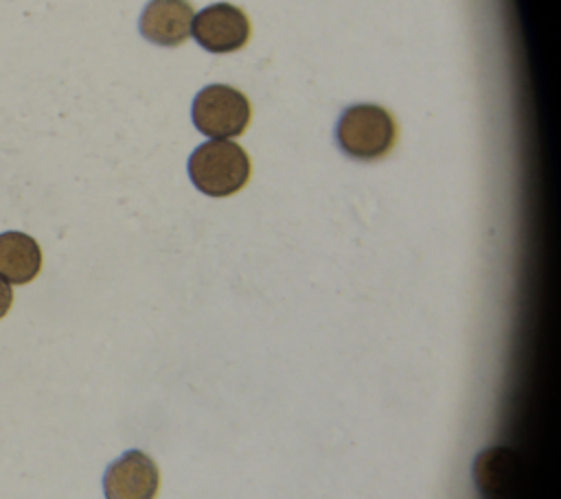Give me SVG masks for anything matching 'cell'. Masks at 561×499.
<instances>
[{
  "label": "cell",
  "instance_id": "cell-1",
  "mask_svg": "<svg viewBox=\"0 0 561 499\" xmlns=\"http://www.w3.org/2000/svg\"><path fill=\"white\" fill-rule=\"evenodd\" d=\"M252 166L245 149L232 140H208L188 158V175L197 190L210 197H228L250 179Z\"/></svg>",
  "mask_w": 561,
  "mask_h": 499
},
{
  "label": "cell",
  "instance_id": "cell-3",
  "mask_svg": "<svg viewBox=\"0 0 561 499\" xmlns=\"http://www.w3.org/2000/svg\"><path fill=\"white\" fill-rule=\"evenodd\" d=\"M252 107L243 92L232 85L215 83L199 90L193 101L195 127L217 140L241 136L250 125Z\"/></svg>",
  "mask_w": 561,
  "mask_h": 499
},
{
  "label": "cell",
  "instance_id": "cell-2",
  "mask_svg": "<svg viewBox=\"0 0 561 499\" xmlns=\"http://www.w3.org/2000/svg\"><path fill=\"white\" fill-rule=\"evenodd\" d=\"M337 144L353 160L373 162L388 155L397 142L392 114L375 103L351 105L337 120Z\"/></svg>",
  "mask_w": 561,
  "mask_h": 499
},
{
  "label": "cell",
  "instance_id": "cell-8",
  "mask_svg": "<svg viewBox=\"0 0 561 499\" xmlns=\"http://www.w3.org/2000/svg\"><path fill=\"white\" fill-rule=\"evenodd\" d=\"M515 473H517L515 453L504 446L482 451L473 464L476 484L489 499H502L508 492V486L515 479Z\"/></svg>",
  "mask_w": 561,
  "mask_h": 499
},
{
  "label": "cell",
  "instance_id": "cell-6",
  "mask_svg": "<svg viewBox=\"0 0 561 499\" xmlns=\"http://www.w3.org/2000/svg\"><path fill=\"white\" fill-rule=\"evenodd\" d=\"M193 4L188 0H151L140 15V33L160 46H180L191 35Z\"/></svg>",
  "mask_w": 561,
  "mask_h": 499
},
{
  "label": "cell",
  "instance_id": "cell-5",
  "mask_svg": "<svg viewBox=\"0 0 561 499\" xmlns=\"http://www.w3.org/2000/svg\"><path fill=\"white\" fill-rule=\"evenodd\" d=\"M160 473L142 451H127L110 464L103 477L105 499H156Z\"/></svg>",
  "mask_w": 561,
  "mask_h": 499
},
{
  "label": "cell",
  "instance_id": "cell-4",
  "mask_svg": "<svg viewBox=\"0 0 561 499\" xmlns=\"http://www.w3.org/2000/svg\"><path fill=\"white\" fill-rule=\"evenodd\" d=\"M197 44L210 53H234L241 50L250 39V20L248 15L228 2H217L193 18L191 26Z\"/></svg>",
  "mask_w": 561,
  "mask_h": 499
},
{
  "label": "cell",
  "instance_id": "cell-9",
  "mask_svg": "<svg viewBox=\"0 0 561 499\" xmlns=\"http://www.w3.org/2000/svg\"><path fill=\"white\" fill-rule=\"evenodd\" d=\"M13 304V291H11V285L7 280L0 278V320L9 313Z\"/></svg>",
  "mask_w": 561,
  "mask_h": 499
},
{
  "label": "cell",
  "instance_id": "cell-7",
  "mask_svg": "<svg viewBox=\"0 0 561 499\" xmlns=\"http://www.w3.org/2000/svg\"><path fill=\"white\" fill-rule=\"evenodd\" d=\"M42 269V250L37 241L24 232L0 234V278L9 285H26Z\"/></svg>",
  "mask_w": 561,
  "mask_h": 499
}]
</instances>
